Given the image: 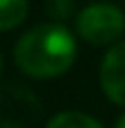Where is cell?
<instances>
[{
	"label": "cell",
	"instance_id": "obj_4",
	"mask_svg": "<svg viewBox=\"0 0 125 128\" xmlns=\"http://www.w3.org/2000/svg\"><path fill=\"white\" fill-rule=\"evenodd\" d=\"M45 128H104L94 116L85 114V112H76V109H66L54 114L47 121Z\"/></svg>",
	"mask_w": 125,
	"mask_h": 128
},
{
	"label": "cell",
	"instance_id": "obj_3",
	"mask_svg": "<svg viewBox=\"0 0 125 128\" xmlns=\"http://www.w3.org/2000/svg\"><path fill=\"white\" fill-rule=\"evenodd\" d=\"M102 92L118 107H125V38L106 50L99 66Z\"/></svg>",
	"mask_w": 125,
	"mask_h": 128
},
{
	"label": "cell",
	"instance_id": "obj_6",
	"mask_svg": "<svg viewBox=\"0 0 125 128\" xmlns=\"http://www.w3.org/2000/svg\"><path fill=\"white\" fill-rule=\"evenodd\" d=\"M45 10H47V14H50L54 22H59V24L64 22V19L78 14L76 12V0H47Z\"/></svg>",
	"mask_w": 125,
	"mask_h": 128
},
{
	"label": "cell",
	"instance_id": "obj_7",
	"mask_svg": "<svg viewBox=\"0 0 125 128\" xmlns=\"http://www.w3.org/2000/svg\"><path fill=\"white\" fill-rule=\"evenodd\" d=\"M116 128H125V112H123V114L116 119Z\"/></svg>",
	"mask_w": 125,
	"mask_h": 128
},
{
	"label": "cell",
	"instance_id": "obj_9",
	"mask_svg": "<svg viewBox=\"0 0 125 128\" xmlns=\"http://www.w3.org/2000/svg\"><path fill=\"white\" fill-rule=\"evenodd\" d=\"M0 71H2V55H0Z\"/></svg>",
	"mask_w": 125,
	"mask_h": 128
},
{
	"label": "cell",
	"instance_id": "obj_8",
	"mask_svg": "<svg viewBox=\"0 0 125 128\" xmlns=\"http://www.w3.org/2000/svg\"><path fill=\"white\" fill-rule=\"evenodd\" d=\"M0 128H19L14 121H0Z\"/></svg>",
	"mask_w": 125,
	"mask_h": 128
},
{
	"label": "cell",
	"instance_id": "obj_5",
	"mask_svg": "<svg viewBox=\"0 0 125 128\" xmlns=\"http://www.w3.org/2000/svg\"><path fill=\"white\" fill-rule=\"evenodd\" d=\"M28 17V0H0V31H12Z\"/></svg>",
	"mask_w": 125,
	"mask_h": 128
},
{
	"label": "cell",
	"instance_id": "obj_1",
	"mask_svg": "<svg viewBox=\"0 0 125 128\" xmlns=\"http://www.w3.org/2000/svg\"><path fill=\"white\" fill-rule=\"evenodd\" d=\"M76 57V36L59 22H47L28 28L14 45V64L19 71L38 81L64 76L73 66Z\"/></svg>",
	"mask_w": 125,
	"mask_h": 128
},
{
	"label": "cell",
	"instance_id": "obj_2",
	"mask_svg": "<svg viewBox=\"0 0 125 128\" xmlns=\"http://www.w3.org/2000/svg\"><path fill=\"white\" fill-rule=\"evenodd\" d=\"M76 33L94 48H111L123 40L125 12L113 2H92L76 14Z\"/></svg>",
	"mask_w": 125,
	"mask_h": 128
}]
</instances>
